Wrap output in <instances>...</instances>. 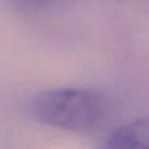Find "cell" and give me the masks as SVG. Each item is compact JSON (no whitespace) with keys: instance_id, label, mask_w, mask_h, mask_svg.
I'll return each instance as SVG.
<instances>
[{"instance_id":"6da1fadb","label":"cell","mask_w":149,"mask_h":149,"mask_svg":"<svg viewBox=\"0 0 149 149\" xmlns=\"http://www.w3.org/2000/svg\"><path fill=\"white\" fill-rule=\"evenodd\" d=\"M29 113L46 126L85 131L102 119L105 103L102 97L92 90L60 88L36 94L29 103Z\"/></svg>"},{"instance_id":"7a4b0ae2","label":"cell","mask_w":149,"mask_h":149,"mask_svg":"<svg viewBox=\"0 0 149 149\" xmlns=\"http://www.w3.org/2000/svg\"><path fill=\"white\" fill-rule=\"evenodd\" d=\"M101 149H149V116L116 128L105 139Z\"/></svg>"}]
</instances>
